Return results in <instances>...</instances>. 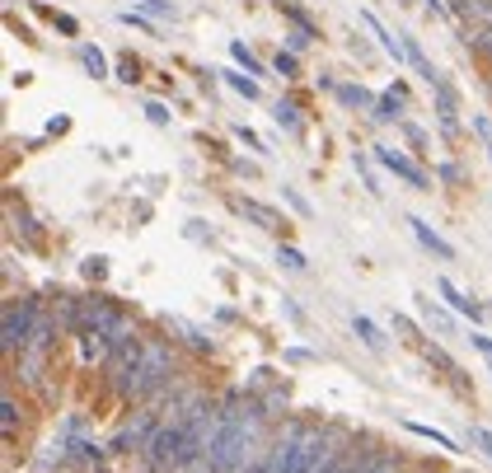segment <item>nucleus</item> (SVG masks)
I'll use <instances>...</instances> for the list:
<instances>
[{
    "instance_id": "nucleus-29",
    "label": "nucleus",
    "mask_w": 492,
    "mask_h": 473,
    "mask_svg": "<svg viewBox=\"0 0 492 473\" xmlns=\"http://www.w3.org/2000/svg\"><path fill=\"white\" fill-rule=\"evenodd\" d=\"M118 80H127V85H137V80H141V75H137V61H131V57L118 66Z\"/></svg>"
},
{
    "instance_id": "nucleus-2",
    "label": "nucleus",
    "mask_w": 492,
    "mask_h": 473,
    "mask_svg": "<svg viewBox=\"0 0 492 473\" xmlns=\"http://www.w3.org/2000/svg\"><path fill=\"white\" fill-rule=\"evenodd\" d=\"M43 319V305L33 296H20V300H5V314H0V352L5 356H20L28 352L33 342V329Z\"/></svg>"
},
{
    "instance_id": "nucleus-27",
    "label": "nucleus",
    "mask_w": 492,
    "mask_h": 473,
    "mask_svg": "<svg viewBox=\"0 0 492 473\" xmlns=\"http://www.w3.org/2000/svg\"><path fill=\"white\" fill-rule=\"evenodd\" d=\"M282 192H286V202H291L295 211H301V216H315V206H309V202H305V198H301V192H295V188H282Z\"/></svg>"
},
{
    "instance_id": "nucleus-34",
    "label": "nucleus",
    "mask_w": 492,
    "mask_h": 473,
    "mask_svg": "<svg viewBox=\"0 0 492 473\" xmlns=\"http://www.w3.org/2000/svg\"><path fill=\"white\" fill-rule=\"evenodd\" d=\"M488 155H492V145H488Z\"/></svg>"
},
{
    "instance_id": "nucleus-19",
    "label": "nucleus",
    "mask_w": 492,
    "mask_h": 473,
    "mask_svg": "<svg viewBox=\"0 0 492 473\" xmlns=\"http://www.w3.org/2000/svg\"><path fill=\"white\" fill-rule=\"evenodd\" d=\"M277 263H282L286 272H305L309 263H305V253L301 249H291V244H282V249H277Z\"/></svg>"
},
{
    "instance_id": "nucleus-14",
    "label": "nucleus",
    "mask_w": 492,
    "mask_h": 473,
    "mask_svg": "<svg viewBox=\"0 0 492 473\" xmlns=\"http://www.w3.org/2000/svg\"><path fill=\"white\" fill-rule=\"evenodd\" d=\"M131 10L151 14V19H155V24H174V19H178V10L169 5V0H131Z\"/></svg>"
},
{
    "instance_id": "nucleus-28",
    "label": "nucleus",
    "mask_w": 492,
    "mask_h": 473,
    "mask_svg": "<svg viewBox=\"0 0 492 473\" xmlns=\"http://www.w3.org/2000/svg\"><path fill=\"white\" fill-rule=\"evenodd\" d=\"M389 323H394V329H399L403 337H413V342H418V329H413V319H403V314H394Z\"/></svg>"
},
{
    "instance_id": "nucleus-31",
    "label": "nucleus",
    "mask_w": 492,
    "mask_h": 473,
    "mask_svg": "<svg viewBox=\"0 0 492 473\" xmlns=\"http://www.w3.org/2000/svg\"><path fill=\"white\" fill-rule=\"evenodd\" d=\"M441 178H446V183H465V169H459V165H441Z\"/></svg>"
},
{
    "instance_id": "nucleus-32",
    "label": "nucleus",
    "mask_w": 492,
    "mask_h": 473,
    "mask_svg": "<svg viewBox=\"0 0 492 473\" xmlns=\"http://www.w3.org/2000/svg\"><path fill=\"white\" fill-rule=\"evenodd\" d=\"M239 141H244V145H249V151H262V141H258L254 132H244V127H239Z\"/></svg>"
},
{
    "instance_id": "nucleus-33",
    "label": "nucleus",
    "mask_w": 492,
    "mask_h": 473,
    "mask_svg": "<svg viewBox=\"0 0 492 473\" xmlns=\"http://www.w3.org/2000/svg\"><path fill=\"white\" fill-rule=\"evenodd\" d=\"M426 10H432V14H446V0H426Z\"/></svg>"
},
{
    "instance_id": "nucleus-13",
    "label": "nucleus",
    "mask_w": 492,
    "mask_h": 473,
    "mask_svg": "<svg viewBox=\"0 0 492 473\" xmlns=\"http://www.w3.org/2000/svg\"><path fill=\"white\" fill-rule=\"evenodd\" d=\"M422 356H426V361H432V366H441V370H446L450 380H455V389H469V380H465V375H459V366H455V361H450V356L441 352V347H432V342H426V347H422Z\"/></svg>"
},
{
    "instance_id": "nucleus-21",
    "label": "nucleus",
    "mask_w": 492,
    "mask_h": 473,
    "mask_svg": "<svg viewBox=\"0 0 492 473\" xmlns=\"http://www.w3.org/2000/svg\"><path fill=\"white\" fill-rule=\"evenodd\" d=\"M225 85H230V89H239L244 99H258V80H244L239 71H225Z\"/></svg>"
},
{
    "instance_id": "nucleus-4",
    "label": "nucleus",
    "mask_w": 492,
    "mask_h": 473,
    "mask_svg": "<svg viewBox=\"0 0 492 473\" xmlns=\"http://www.w3.org/2000/svg\"><path fill=\"white\" fill-rule=\"evenodd\" d=\"M122 319H127V314H122V309H113L104 296L80 300V333H113Z\"/></svg>"
},
{
    "instance_id": "nucleus-23",
    "label": "nucleus",
    "mask_w": 492,
    "mask_h": 473,
    "mask_svg": "<svg viewBox=\"0 0 492 473\" xmlns=\"http://www.w3.org/2000/svg\"><path fill=\"white\" fill-rule=\"evenodd\" d=\"M469 446H479L488 460H492V431H483V427H469Z\"/></svg>"
},
{
    "instance_id": "nucleus-17",
    "label": "nucleus",
    "mask_w": 492,
    "mask_h": 473,
    "mask_svg": "<svg viewBox=\"0 0 492 473\" xmlns=\"http://www.w3.org/2000/svg\"><path fill=\"white\" fill-rule=\"evenodd\" d=\"M80 66H85L94 80H104V75H108V61H104V52H98V47H90V43L80 47Z\"/></svg>"
},
{
    "instance_id": "nucleus-6",
    "label": "nucleus",
    "mask_w": 492,
    "mask_h": 473,
    "mask_svg": "<svg viewBox=\"0 0 492 473\" xmlns=\"http://www.w3.org/2000/svg\"><path fill=\"white\" fill-rule=\"evenodd\" d=\"M230 206H235V211H239V216H244V221H254V225H258V230H272V235H277V230H286V221H282V216H277V211H272V206H262V202H254V198H230Z\"/></svg>"
},
{
    "instance_id": "nucleus-15",
    "label": "nucleus",
    "mask_w": 492,
    "mask_h": 473,
    "mask_svg": "<svg viewBox=\"0 0 492 473\" xmlns=\"http://www.w3.org/2000/svg\"><path fill=\"white\" fill-rule=\"evenodd\" d=\"M272 118H277V127H286V132H301V108H295L291 99H277Z\"/></svg>"
},
{
    "instance_id": "nucleus-25",
    "label": "nucleus",
    "mask_w": 492,
    "mask_h": 473,
    "mask_svg": "<svg viewBox=\"0 0 492 473\" xmlns=\"http://www.w3.org/2000/svg\"><path fill=\"white\" fill-rule=\"evenodd\" d=\"M272 66H277V75H295V52H277Z\"/></svg>"
},
{
    "instance_id": "nucleus-9",
    "label": "nucleus",
    "mask_w": 492,
    "mask_h": 473,
    "mask_svg": "<svg viewBox=\"0 0 492 473\" xmlns=\"http://www.w3.org/2000/svg\"><path fill=\"white\" fill-rule=\"evenodd\" d=\"M418 314H422L426 329H436V333H455V319H450V314H446V309H441L432 296H418Z\"/></svg>"
},
{
    "instance_id": "nucleus-11",
    "label": "nucleus",
    "mask_w": 492,
    "mask_h": 473,
    "mask_svg": "<svg viewBox=\"0 0 492 473\" xmlns=\"http://www.w3.org/2000/svg\"><path fill=\"white\" fill-rule=\"evenodd\" d=\"M399 112H403V85H394L385 99L371 108V118H375V122H399Z\"/></svg>"
},
{
    "instance_id": "nucleus-30",
    "label": "nucleus",
    "mask_w": 492,
    "mask_h": 473,
    "mask_svg": "<svg viewBox=\"0 0 492 473\" xmlns=\"http://www.w3.org/2000/svg\"><path fill=\"white\" fill-rule=\"evenodd\" d=\"M104 272H108V263H104V258H90V263H85V276H90V282H98Z\"/></svg>"
},
{
    "instance_id": "nucleus-18",
    "label": "nucleus",
    "mask_w": 492,
    "mask_h": 473,
    "mask_svg": "<svg viewBox=\"0 0 492 473\" xmlns=\"http://www.w3.org/2000/svg\"><path fill=\"white\" fill-rule=\"evenodd\" d=\"M408 431H413V436H426L436 450H455V440H450L446 431H432V427H422V422H408Z\"/></svg>"
},
{
    "instance_id": "nucleus-12",
    "label": "nucleus",
    "mask_w": 492,
    "mask_h": 473,
    "mask_svg": "<svg viewBox=\"0 0 492 473\" xmlns=\"http://www.w3.org/2000/svg\"><path fill=\"white\" fill-rule=\"evenodd\" d=\"M352 329H356V337H361V342H366V347H371L375 356H380V352H385V333H380V329H375V323H371L366 314H352Z\"/></svg>"
},
{
    "instance_id": "nucleus-10",
    "label": "nucleus",
    "mask_w": 492,
    "mask_h": 473,
    "mask_svg": "<svg viewBox=\"0 0 492 473\" xmlns=\"http://www.w3.org/2000/svg\"><path fill=\"white\" fill-rule=\"evenodd\" d=\"M361 19H366V28H371V34H375V38H380V47H385V52H389L394 61H403V57H408V47H403L399 38H394V34H389V28H385L380 19H375V14H361Z\"/></svg>"
},
{
    "instance_id": "nucleus-1",
    "label": "nucleus",
    "mask_w": 492,
    "mask_h": 473,
    "mask_svg": "<svg viewBox=\"0 0 492 473\" xmlns=\"http://www.w3.org/2000/svg\"><path fill=\"white\" fill-rule=\"evenodd\" d=\"M169 384H174V347H169V337H145L141 361L127 370L118 394L131 399V403H155V399L169 394Z\"/></svg>"
},
{
    "instance_id": "nucleus-8",
    "label": "nucleus",
    "mask_w": 492,
    "mask_h": 473,
    "mask_svg": "<svg viewBox=\"0 0 492 473\" xmlns=\"http://www.w3.org/2000/svg\"><path fill=\"white\" fill-rule=\"evenodd\" d=\"M408 230H413L418 235V244H422V249L426 253H436L441 258V263H455V244H446V239H441L436 230H432V225H426L422 216H408Z\"/></svg>"
},
{
    "instance_id": "nucleus-3",
    "label": "nucleus",
    "mask_w": 492,
    "mask_h": 473,
    "mask_svg": "<svg viewBox=\"0 0 492 473\" xmlns=\"http://www.w3.org/2000/svg\"><path fill=\"white\" fill-rule=\"evenodd\" d=\"M309 431H315V422L286 417L282 427L272 431V446H268V460H262V473H291L295 460H301V446H305Z\"/></svg>"
},
{
    "instance_id": "nucleus-24",
    "label": "nucleus",
    "mask_w": 492,
    "mask_h": 473,
    "mask_svg": "<svg viewBox=\"0 0 492 473\" xmlns=\"http://www.w3.org/2000/svg\"><path fill=\"white\" fill-rule=\"evenodd\" d=\"M469 342H473V352H479L483 361L492 366V337H488V333H469Z\"/></svg>"
},
{
    "instance_id": "nucleus-22",
    "label": "nucleus",
    "mask_w": 492,
    "mask_h": 473,
    "mask_svg": "<svg viewBox=\"0 0 492 473\" xmlns=\"http://www.w3.org/2000/svg\"><path fill=\"white\" fill-rule=\"evenodd\" d=\"M0 422H5V436H14V427H20V403H14V394H5V403H0Z\"/></svg>"
},
{
    "instance_id": "nucleus-7",
    "label": "nucleus",
    "mask_w": 492,
    "mask_h": 473,
    "mask_svg": "<svg viewBox=\"0 0 492 473\" xmlns=\"http://www.w3.org/2000/svg\"><path fill=\"white\" fill-rule=\"evenodd\" d=\"M436 291H441V296H446V300H450V309H455V314H465V319H473V323H483V319L492 314V309H488V305H479V300H469V296H465V291H459L455 282H446V276H441V282H436Z\"/></svg>"
},
{
    "instance_id": "nucleus-16",
    "label": "nucleus",
    "mask_w": 492,
    "mask_h": 473,
    "mask_svg": "<svg viewBox=\"0 0 492 473\" xmlns=\"http://www.w3.org/2000/svg\"><path fill=\"white\" fill-rule=\"evenodd\" d=\"M338 99L348 108H375L380 104V99H371V89H361V85H338Z\"/></svg>"
},
{
    "instance_id": "nucleus-5",
    "label": "nucleus",
    "mask_w": 492,
    "mask_h": 473,
    "mask_svg": "<svg viewBox=\"0 0 492 473\" xmlns=\"http://www.w3.org/2000/svg\"><path fill=\"white\" fill-rule=\"evenodd\" d=\"M375 159H380V165H385L389 174H399L408 188H418V192H432V174H426V169H418V165H413V159H408V155L389 151V145H375Z\"/></svg>"
},
{
    "instance_id": "nucleus-20",
    "label": "nucleus",
    "mask_w": 492,
    "mask_h": 473,
    "mask_svg": "<svg viewBox=\"0 0 492 473\" xmlns=\"http://www.w3.org/2000/svg\"><path fill=\"white\" fill-rule=\"evenodd\" d=\"M230 52H235V61H239V66L249 71V75H262V61H258V57H254L244 43H230Z\"/></svg>"
},
{
    "instance_id": "nucleus-26",
    "label": "nucleus",
    "mask_w": 492,
    "mask_h": 473,
    "mask_svg": "<svg viewBox=\"0 0 492 473\" xmlns=\"http://www.w3.org/2000/svg\"><path fill=\"white\" fill-rule=\"evenodd\" d=\"M145 118H151L155 127H169V108H164V104H145Z\"/></svg>"
}]
</instances>
